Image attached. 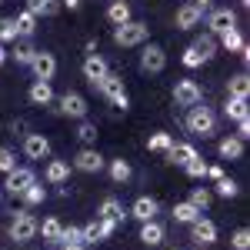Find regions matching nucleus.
Returning <instances> with one entry per match:
<instances>
[{
  "label": "nucleus",
  "mask_w": 250,
  "mask_h": 250,
  "mask_svg": "<svg viewBox=\"0 0 250 250\" xmlns=\"http://www.w3.org/2000/svg\"><path fill=\"white\" fill-rule=\"evenodd\" d=\"M184 124H187V130H190L193 137H204V140H207V137L217 130V114L200 100V104L187 107V120H184Z\"/></svg>",
  "instance_id": "obj_1"
},
{
  "label": "nucleus",
  "mask_w": 250,
  "mask_h": 250,
  "mask_svg": "<svg viewBox=\"0 0 250 250\" xmlns=\"http://www.w3.org/2000/svg\"><path fill=\"white\" fill-rule=\"evenodd\" d=\"M147 40H150V27L140 23V20H127V23L114 27V43L117 47H144Z\"/></svg>",
  "instance_id": "obj_2"
},
{
  "label": "nucleus",
  "mask_w": 250,
  "mask_h": 250,
  "mask_svg": "<svg viewBox=\"0 0 250 250\" xmlns=\"http://www.w3.org/2000/svg\"><path fill=\"white\" fill-rule=\"evenodd\" d=\"M94 87L114 104L117 110H127V107H130V97H127V90H124V77H117V74H104Z\"/></svg>",
  "instance_id": "obj_3"
},
{
  "label": "nucleus",
  "mask_w": 250,
  "mask_h": 250,
  "mask_svg": "<svg viewBox=\"0 0 250 250\" xmlns=\"http://www.w3.org/2000/svg\"><path fill=\"white\" fill-rule=\"evenodd\" d=\"M34 237H37V217L30 210L14 213V220H10V240H14V244H27V240H34Z\"/></svg>",
  "instance_id": "obj_4"
},
{
  "label": "nucleus",
  "mask_w": 250,
  "mask_h": 250,
  "mask_svg": "<svg viewBox=\"0 0 250 250\" xmlns=\"http://www.w3.org/2000/svg\"><path fill=\"white\" fill-rule=\"evenodd\" d=\"M34 180H37V173L30 170V167H14V170H7L3 184H0V190L10 193V197H20V193L27 190V187H30Z\"/></svg>",
  "instance_id": "obj_5"
},
{
  "label": "nucleus",
  "mask_w": 250,
  "mask_h": 250,
  "mask_svg": "<svg viewBox=\"0 0 250 250\" xmlns=\"http://www.w3.org/2000/svg\"><path fill=\"white\" fill-rule=\"evenodd\" d=\"M204 100V90H200V83L197 80H177L173 83V104L177 107H193V104H200Z\"/></svg>",
  "instance_id": "obj_6"
},
{
  "label": "nucleus",
  "mask_w": 250,
  "mask_h": 250,
  "mask_svg": "<svg viewBox=\"0 0 250 250\" xmlns=\"http://www.w3.org/2000/svg\"><path fill=\"white\" fill-rule=\"evenodd\" d=\"M167 67V50L160 43H144V54H140V70L144 74H160Z\"/></svg>",
  "instance_id": "obj_7"
},
{
  "label": "nucleus",
  "mask_w": 250,
  "mask_h": 250,
  "mask_svg": "<svg viewBox=\"0 0 250 250\" xmlns=\"http://www.w3.org/2000/svg\"><path fill=\"white\" fill-rule=\"evenodd\" d=\"M237 27V14H233L230 7H213L210 14H207V34H224V30H230Z\"/></svg>",
  "instance_id": "obj_8"
},
{
  "label": "nucleus",
  "mask_w": 250,
  "mask_h": 250,
  "mask_svg": "<svg viewBox=\"0 0 250 250\" xmlns=\"http://www.w3.org/2000/svg\"><path fill=\"white\" fill-rule=\"evenodd\" d=\"M190 240H193V244H200V247L217 244V224H213V220H207V217L200 213V217L190 224Z\"/></svg>",
  "instance_id": "obj_9"
},
{
  "label": "nucleus",
  "mask_w": 250,
  "mask_h": 250,
  "mask_svg": "<svg viewBox=\"0 0 250 250\" xmlns=\"http://www.w3.org/2000/svg\"><path fill=\"white\" fill-rule=\"evenodd\" d=\"M104 154L97 150V147H83V150H77V157H74V167L83 173H100L104 170Z\"/></svg>",
  "instance_id": "obj_10"
},
{
  "label": "nucleus",
  "mask_w": 250,
  "mask_h": 250,
  "mask_svg": "<svg viewBox=\"0 0 250 250\" xmlns=\"http://www.w3.org/2000/svg\"><path fill=\"white\" fill-rule=\"evenodd\" d=\"M30 70H34L37 80H54V74H57V57L50 50H37L34 60H30Z\"/></svg>",
  "instance_id": "obj_11"
},
{
  "label": "nucleus",
  "mask_w": 250,
  "mask_h": 250,
  "mask_svg": "<svg viewBox=\"0 0 250 250\" xmlns=\"http://www.w3.org/2000/svg\"><path fill=\"white\" fill-rule=\"evenodd\" d=\"M23 157H27V160H43V157H50V140L43 134H27L23 137Z\"/></svg>",
  "instance_id": "obj_12"
},
{
  "label": "nucleus",
  "mask_w": 250,
  "mask_h": 250,
  "mask_svg": "<svg viewBox=\"0 0 250 250\" xmlns=\"http://www.w3.org/2000/svg\"><path fill=\"white\" fill-rule=\"evenodd\" d=\"M60 114L63 117H74V120H83L87 117V100L74 90H67V94L60 97Z\"/></svg>",
  "instance_id": "obj_13"
},
{
  "label": "nucleus",
  "mask_w": 250,
  "mask_h": 250,
  "mask_svg": "<svg viewBox=\"0 0 250 250\" xmlns=\"http://www.w3.org/2000/svg\"><path fill=\"white\" fill-rule=\"evenodd\" d=\"M173 20H177V27H180V30H193V27L204 20V10H200L197 3L187 0V3H180V7H177V17H173Z\"/></svg>",
  "instance_id": "obj_14"
},
{
  "label": "nucleus",
  "mask_w": 250,
  "mask_h": 250,
  "mask_svg": "<svg viewBox=\"0 0 250 250\" xmlns=\"http://www.w3.org/2000/svg\"><path fill=\"white\" fill-rule=\"evenodd\" d=\"M164 224H160V220H144V224H140V240H144V244H147V247H160V244H164Z\"/></svg>",
  "instance_id": "obj_15"
},
{
  "label": "nucleus",
  "mask_w": 250,
  "mask_h": 250,
  "mask_svg": "<svg viewBox=\"0 0 250 250\" xmlns=\"http://www.w3.org/2000/svg\"><path fill=\"white\" fill-rule=\"evenodd\" d=\"M104 74H110L107 60L100 57V54H87V57H83V77L90 80V83H97V80L104 77Z\"/></svg>",
  "instance_id": "obj_16"
},
{
  "label": "nucleus",
  "mask_w": 250,
  "mask_h": 250,
  "mask_svg": "<svg viewBox=\"0 0 250 250\" xmlns=\"http://www.w3.org/2000/svg\"><path fill=\"white\" fill-rule=\"evenodd\" d=\"M217 47H224L227 54H240V50L247 47V40H244V34H240L237 27H230V30L217 34Z\"/></svg>",
  "instance_id": "obj_17"
},
{
  "label": "nucleus",
  "mask_w": 250,
  "mask_h": 250,
  "mask_svg": "<svg viewBox=\"0 0 250 250\" xmlns=\"http://www.w3.org/2000/svg\"><path fill=\"white\" fill-rule=\"evenodd\" d=\"M30 104H37V107H47V104H54V87H50V80H34L30 83Z\"/></svg>",
  "instance_id": "obj_18"
},
{
  "label": "nucleus",
  "mask_w": 250,
  "mask_h": 250,
  "mask_svg": "<svg viewBox=\"0 0 250 250\" xmlns=\"http://www.w3.org/2000/svg\"><path fill=\"white\" fill-rule=\"evenodd\" d=\"M157 210H160V204H157L154 197H137L134 207H130V217H137V220L144 224V220H154Z\"/></svg>",
  "instance_id": "obj_19"
},
{
  "label": "nucleus",
  "mask_w": 250,
  "mask_h": 250,
  "mask_svg": "<svg viewBox=\"0 0 250 250\" xmlns=\"http://www.w3.org/2000/svg\"><path fill=\"white\" fill-rule=\"evenodd\" d=\"M217 154H220V160H240L244 140H240V137H224V140L217 144Z\"/></svg>",
  "instance_id": "obj_20"
},
{
  "label": "nucleus",
  "mask_w": 250,
  "mask_h": 250,
  "mask_svg": "<svg viewBox=\"0 0 250 250\" xmlns=\"http://www.w3.org/2000/svg\"><path fill=\"white\" fill-rule=\"evenodd\" d=\"M164 157H167L170 164H177V167H184L187 160H193V157H197V147H193V144H173Z\"/></svg>",
  "instance_id": "obj_21"
},
{
  "label": "nucleus",
  "mask_w": 250,
  "mask_h": 250,
  "mask_svg": "<svg viewBox=\"0 0 250 250\" xmlns=\"http://www.w3.org/2000/svg\"><path fill=\"white\" fill-rule=\"evenodd\" d=\"M14 23H17V34H20L23 40H30L34 34H37V17H34V14H30L27 7H23L17 17H14Z\"/></svg>",
  "instance_id": "obj_22"
},
{
  "label": "nucleus",
  "mask_w": 250,
  "mask_h": 250,
  "mask_svg": "<svg viewBox=\"0 0 250 250\" xmlns=\"http://www.w3.org/2000/svg\"><path fill=\"white\" fill-rule=\"evenodd\" d=\"M107 20L114 23V27H120V23H127L130 17V3L127 0H110V7H107Z\"/></svg>",
  "instance_id": "obj_23"
},
{
  "label": "nucleus",
  "mask_w": 250,
  "mask_h": 250,
  "mask_svg": "<svg viewBox=\"0 0 250 250\" xmlns=\"http://www.w3.org/2000/svg\"><path fill=\"white\" fill-rule=\"evenodd\" d=\"M97 217H110V220H117V224H124V220H127V210H124V204H120L117 197H107V200L100 204Z\"/></svg>",
  "instance_id": "obj_24"
},
{
  "label": "nucleus",
  "mask_w": 250,
  "mask_h": 250,
  "mask_svg": "<svg viewBox=\"0 0 250 250\" xmlns=\"http://www.w3.org/2000/svg\"><path fill=\"white\" fill-rule=\"evenodd\" d=\"M43 177H47V184H63V180L70 177V164H67V160H50L47 170H43Z\"/></svg>",
  "instance_id": "obj_25"
},
{
  "label": "nucleus",
  "mask_w": 250,
  "mask_h": 250,
  "mask_svg": "<svg viewBox=\"0 0 250 250\" xmlns=\"http://www.w3.org/2000/svg\"><path fill=\"white\" fill-rule=\"evenodd\" d=\"M27 10L34 17H54L60 10V0H27Z\"/></svg>",
  "instance_id": "obj_26"
},
{
  "label": "nucleus",
  "mask_w": 250,
  "mask_h": 250,
  "mask_svg": "<svg viewBox=\"0 0 250 250\" xmlns=\"http://www.w3.org/2000/svg\"><path fill=\"white\" fill-rule=\"evenodd\" d=\"M190 47H193V50H197L204 60H213V54H217V37H213V34H200V37L193 40Z\"/></svg>",
  "instance_id": "obj_27"
},
{
  "label": "nucleus",
  "mask_w": 250,
  "mask_h": 250,
  "mask_svg": "<svg viewBox=\"0 0 250 250\" xmlns=\"http://www.w3.org/2000/svg\"><path fill=\"white\" fill-rule=\"evenodd\" d=\"M227 94L237 97V100H247V94H250V80H247V74H237V77L227 80Z\"/></svg>",
  "instance_id": "obj_28"
},
{
  "label": "nucleus",
  "mask_w": 250,
  "mask_h": 250,
  "mask_svg": "<svg viewBox=\"0 0 250 250\" xmlns=\"http://www.w3.org/2000/svg\"><path fill=\"white\" fill-rule=\"evenodd\" d=\"M20 200H23V204H27V207H37V204H43V200H47V187H43V184H37V180H34V184H30V187H27V190L20 193Z\"/></svg>",
  "instance_id": "obj_29"
},
{
  "label": "nucleus",
  "mask_w": 250,
  "mask_h": 250,
  "mask_svg": "<svg viewBox=\"0 0 250 250\" xmlns=\"http://www.w3.org/2000/svg\"><path fill=\"white\" fill-rule=\"evenodd\" d=\"M197 217H200V210L193 207L190 200H184V204H173V220H177V224H193Z\"/></svg>",
  "instance_id": "obj_30"
},
{
  "label": "nucleus",
  "mask_w": 250,
  "mask_h": 250,
  "mask_svg": "<svg viewBox=\"0 0 250 250\" xmlns=\"http://www.w3.org/2000/svg\"><path fill=\"white\" fill-rule=\"evenodd\" d=\"M170 147H173V137L164 134V130H157V134L147 137V150H154V154H167Z\"/></svg>",
  "instance_id": "obj_31"
},
{
  "label": "nucleus",
  "mask_w": 250,
  "mask_h": 250,
  "mask_svg": "<svg viewBox=\"0 0 250 250\" xmlns=\"http://www.w3.org/2000/svg\"><path fill=\"white\" fill-rule=\"evenodd\" d=\"M60 230H63V224H60L57 217H47L43 224H37V233H43V240H50V244L60 240Z\"/></svg>",
  "instance_id": "obj_32"
},
{
  "label": "nucleus",
  "mask_w": 250,
  "mask_h": 250,
  "mask_svg": "<svg viewBox=\"0 0 250 250\" xmlns=\"http://www.w3.org/2000/svg\"><path fill=\"white\" fill-rule=\"evenodd\" d=\"M130 164H127V160H124V157H117V160H110V180H114V184H127V180H130Z\"/></svg>",
  "instance_id": "obj_33"
},
{
  "label": "nucleus",
  "mask_w": 250,
  "mask_h": 250,
  "mask_svg": "<svg viewBox=\"0 0 250 250\" xmlns=\"http://www.w3.org/2000/svg\"><path fill=\"white\" fill-rule=\"evenodd\" d=\"M247 100H237V97H227V104H224V117L227 120H240V117H247Z\"/></svg>",
  "instance_id": "obj_34"
},
{
  "label": "nucleus",
  "mask_w": 250,
  "mask_h": 250,
  "mask_svg": "<svg viewBox=\"0 0 250 250\" xmlns=\"http://www.w3.org/2000/svg\"><path fill=\"white\" fill-rule=\"evenodd\" d=\"M97 134H100V130H97V124H90V120L83 117V120H80V127H77V140L83 144V147H94Z\"/></svg>",
  "instance_id": "obj_35"
},
{
  "label": "nucleus",
  "mask_w": 250,
  "mask_h": 250,
  "mask_svg": "<svg viewBox=\"0 0 250 250\" xmlns=\"http://www.w3.org/2000/svg\"><path fill=\"white\" fill-rule=\"evenodd\" d=\"M184 170H187V177H190V180H204V177H207V160L197 154L193 160H187V164H184Z\"/></svg>",
  "instance_id": "obj_36"
},
{
  "label": "nucleus",
  "mask_w": 250,
  "mask_h": 250,
  "mask_svg": "<svg viewBox=\"0 0 250 250\" xmlns=\"http://www.w3.org/2000/svg\"><path fill=\"white\" fill-rule=\"evenodd\" d=\"M17 23L14 17H0V43H17Z\"/></svg>",
  "instance_id": "obj_37"
},
{
  "label": "nucleus",
  "mask_w": 250,
  "mask_h": 250,
  "mask_svg": "<svg viewBox=\"0 0 250 250\" xmlns=\"http://www.w3.org/2000/svg\"><path fill=\"white\" fill-rule=\"evenodd\" d=\"M210 200H213V193L207 190V187H193V190H190V204H193V207H197L200 213L210 207Z\"/></svg>",
  "instance_id": "obj_38"
},
{
  "label": "nucleus",
  "mask_w": 250,
  "mask_h": 250,
  "mask_svg": "<svg viewBox=\"0 0 250 250\" xmlns=\"http://www.w3.org/2000/svg\"><path fill=\"white\" fill-rule=\"evenodd\" d=\"M34 54H37V50H34V47H30V43L23 40V43H17V47H14V54H10V57L17 60L20 67H30V60H34Z\"/></svg>",
  "instance_id": "obj_39"
},
{
  "label": "nucleus",
  "mask_w": 250,
  "mask_h": 250,
  "mask_svg": "<svg viewBox=\"0 0 250 250\" xmlns=\"http://www.w3.org/2000/svg\"><path fill=\"white\" fill-rule=\"evenodd\" d=\"M237 193H240V187H237V184H233L230 177H227V173H224V177H220V180H217V197H224V200H233V197H237Z\"/></svg>",
  "instance_id": "obj_40"
},
{
  "label": "nucleus",
  "mask_w": 250,
  "mask_h": 250,
  "mask_svg": "<svg viewBox=\"0 0 250 250\" xmlns=\"http://www.w3.org/2000/svg\"><path fill=\"white\" fill-rule=\"evenodd\" d=\"M57 244H83V230H80L77 224H70V227H63V230H60Z\"/></svg>",
  "instance_id": "obj_41"
},
{
  "label": "nucleus",
  "mask_w": 250,
  "mask_h": 250,
  "mask_svg": "<svg viewBox=\"0 0 250 250\" xmlns=\"http://www.w3.org/2000/svg\"><path fill=\"white\" fill-rule=\"evenodd\" d=\"M80 230H83V247H87V244H100V240H104V233H100V224H83V227H80Z\"/></svg>",
  "instance_id": "obj_42"
},
{
  "label": "nucleus",
  "mask_w": 250,
  "mask_h": 250,
  "mask_svg": "<svg viewBox=\"0 0 250 250\" xmlns=\"http://www.w3.org/2000/svg\"><path fill=\"white\" fill-rule=\"evenodd\" d=\"M180 63H184V67H187V70H197V67H204V63H207V60L200 57V54H197V50H193V47H187V50H184V57H180Z\"/></svg>",
  "instance_id": "obj_43"
},
{
  "label": "nucleus",
  "mask_w": 250,
  "mask_h": 250,
  "mask_svg": "<svg viewBox=\"0 0 250 250\" xmlns=\"http://www.w3.org/2000/svg\"><path fill=\"white\" fill-rule=\"evenodd\" d=\"M14 167H17V154H14L10 147H0V173L14 170Z\"/></svg>",
  "instance_id": "obj_44"
},
{
  "label": "nucleus",
  "mask_w": 250,
  "mask_h": 250,
  "mask_svg": "<svg viewBox=\"0 0 250 250\" xmlns=\"http://www.w3.org/2000/svg\"><path fill=\"white\" fill-rule=\"evenodd\" d=\"M230 244H233V250H247L250 247V230L247 227H237L233 237H230Z\"/></svg>",
  "instance_id": "obj_45"
},
{
  "label": "nucleus",
  "mask_w": 250,
  "mask_h": 250,
  "mask_svg": "<svg viewBox=\"0 0 250 250\" xmlns=\"http://www.w3.org/2000/svg\"><path fill=\"white\" fill-rule=\"evenodd\" d=\"M97 224H100V233H104V240H107V237H114L117 227H120L117 220H110V217H97Z\"/></svg>",
  "instance_id": "obj_46"
},
{
  "label": "nucleus",
  "mask_w": 250,
  "mask_h": 250,
  "mask_svg": "<svg viewBox=\"0 0 250 250\" xmlns=\"http://www.w3.org/2000/svg\"><path fill=\"white\" fill-rule=\"evenodd\" d=\"M237 137H240V140H247V137H250V114L237 120Z\"/></svg>",
  "instance_id": "obj_47"
},
{
  "label": "nucleus",
  "mask_w": 250,
  "mask_h": 250,
  "mask_svg": "<svg viewBox=\"0 0 250 250\" xmlns=\"http://www.w3.org/2000/svg\"><path fill=\"white\" fill-rule=\"evenodd\" d=\"M207 177H210L213 184H217V180L224 177V167H220V164H213V167H207Z\"/></svg>",
  "instance_id": "obj_48"
},
{
  "label": "nucleus",
  "mask_w": 250,
  "mask_h": 250,
  "mask_svg": "<svg viewBox=\"0 0 250 250\" xmlns=\"http://www.w3.org/2000/svg\"><path fill=\"white\" fill-rule=\"evenodd\" d=\"M60 7H67V10H77L80 0H60Z\"/></svg>",
  "instance_id": "obj_49"
},
{
  "label": "nucleus",
  "mask_w": 250,
  "mask_h": 250,
  "mask_svg": "<svg viewBox=\"0 0 250 250\" xmlns=\"http://www.w3.org/2000/svg\"><path fill=\"white\" fill-rule=\"evenodd\" d=\"M7 60H10V54H7V47H3V43H0V67H3V63H7Z\"/></svg>",
  "instance_id": "obj_50"
},
{
  "label": "nucleus",
  "mask_w": 250,
  "mask_h": 250,
  "mask_svg": "<svg viewBox=\"0 0 250 250\" xmlns=\"http://www.w3.org/2000/svg\"><path fill=\"white\" fill-rule=\"evenodd\" d=\"M190 3H197L200 10H210V0H190Z\"/></svg>",
  "instance_id": "obj_51"
},
{
  "label": "nucleus",
  "mask_w": 250,
  "mask_h": 250,
  "mask_svg": "<svg viewBox=\"0 0 250 250\" xmlns=\"http://www.w3.org/2000/svg\"><path fill=\"white\" fill-rule=\"evenodd\" d=\"M63 250H83V244H60Z\"/></svg>",
  "instance_id": "obj_52"
},
{
  "label": "nucleus",
  "mask_w": 250,
  "mask_h": 250,
  "mask_svg": "<svg viewBox=\"0 0 250 250\" xmlns=\"http://www.w3.org/2000/svg\"><path fill=\"white\" fill-rule=\"evenodd\" d=\"M0 200H3V190H0Z\"/></svg>",
  "instance_id": "obj_53"
},
{
  "label": "nucleus",
  "mask_w": 250,
  "mask_h": 250,
  "mask_svg": "<svg viewBox=\"0 0 250 250\" xmlns=\"http://www.w3.org/2000/svg\"><path fill=\"white\" fill-rule=\"evenodd\" d=\"M0 3H3V0H0Z\"/></svg>",
  "instance_id": "obj_54"
}]
</instances>
